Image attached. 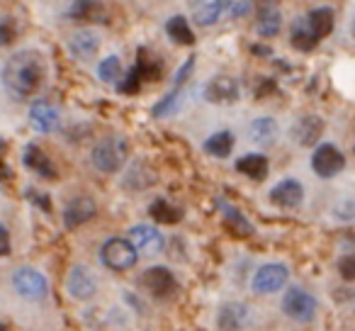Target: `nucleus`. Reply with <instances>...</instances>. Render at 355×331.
Returning <instances> with one entry per match:
<instances>
[{
  "mask_svg": "<svg viewBox=\"0 0 355 331\" xmlns=\"http://www.w3.org/2000/svg\"><path fill=\"white\" fill-rule=\"evenodd\" d=\"M46 76V66L40 51H17L3 66V88L12 100H30L42 88Z\"/></svg>",
  "mask_w": 355,
  "mask_h": 331,
  "instance_id": "f257e3e1",
  "label": "nucleus"
},
{
  "mask_svg": "<svg viewBox=\"0 0 355 331\" xmlns=\"http://www.w3.org/2000/svg\"><path fill=\"white\" fill-rule=\"evenodd\" d=\"M127 156H129V144L122 137L100 139L93 146V153H90L95 169L103 171V173H117L124 163H127Z\"/></svg>",
  "mask_w": 355,
  "mask_h": 331,
  "instance_id": "f03ea898",
  "label": "nucleus"
},
{
  "mask_svg": "<svg viewBox=\"0 0 355 331\" xmlns=\"http://www.w3.org/2000/svg\"><path fill=\"white\" fill-rule=\"evenodd\" d=\"M100 256H103V263L107 268H112V271H129V268H134V263H137V248L132 246V241L129 239H107V241L103 244V251H100Z\"/></svg>",
  "mask_w": 355,
  "mask_h": 331,
  "instance_id": "7ed1b4c3",
  "label": "nucleus"
},
{
  "mask_svg": "<svg viewBox=\"0 0 355 331\" xmlns=\"http://www.w3.org/2000/svg\"><path fill=\"white\" fill-rule=\"evenodd\" d=\"M282 312L295 321H311L316 314V300L302 287H290L282 297Z\"/></svg>",
  "mask_w": 355,
  "mask_h": 331,
  "instance_id": "20e7f679",
  "label": "nucleus"
},
{
  "mask_svg": "<svg viewBox=\"0 0 355 331\" xmlns=\"http://www.w3.org/2000/svg\"><path fill=\"white\" fill-rule=\"evenodd\" d=\"M12 287H15L25 300H42V297H46V292H49L46 278L42 275L40 271H35V268H20V271H15V275H12Z\"/></svg>",
  "mask_w": 355,
  "mask_h": 331,
  "instance_id": "39448f33",
  "label": "nucleus"
},
{
  "mask_svg": "<svg viewBox=\"0 0 355 331\" xmlns=\"http://www.w3.org/2000/svg\"><path fill=\"white\" fill-rule=\"evenodd\" d=\"M345 166V158L334 144H321L314 151V158H311V169H314L316 176L321 178H334L336 173H340Z\"/></svg>",
  "mask_w": 355,
  "mask_h": 331,
  "instance_id": "423d86ee",
  "label": "nucleus"
},
{
  "mask_svg": "<svg viewBox=\"0 0 355 331\" xmlns=\"http://www.w3.org/2000/svg\"><path fill=\"white\" fill-rule=\"evenodd\" d=\"M287 268L280 266V263H268V266L258 268V273L253 275V290L258 295H270V292H277L282 285L287 282Z\"/></svg>",
  "mask_w": 355,
  "mask_h": 331,
  "instance_id": "0eeeda50",
  "label": "nucleus"
},
{
  "mask_svg": "<svg viewBox=\"0 0 355 331\" xmlns=\"http://www.w3.org/2000/svg\"><path fill=\"white\" fill-rule=\"evenodd\" d=\"M205 98L212 105H232L239 100V83L232 76H214L205 85Z\"/></svg>",
  "mask_w": 355,
  "mask_h": 331,
  "instance_id": "6e6552de",
  "label": "nucleus"
},
{
  "mask_svg": "<svg viewBox=\"0 0 355 331\" xmlns=\"http://www.w3.org/2000/svg\"><path fill=\"white\" fill-rule=\"evenodd\" d=\"M129 241L137 251H141L144 256H153V253L163 251V237L158 229H153L151 224H137L129 232Z\"/></svg>",
  "mask_w": 355,
  "mask_h": 331,
  "instance_id": "1a4fd4ad",
  "label": "nucleus"
},
{
  "mask_svg": "<svg viewBox=\"0 0 355 331\" xmlns=\"http://www.w3.org/2000/svg\"><path fill=\"white\" fill-rule=\"evenodd\" d=\"M98 207H95V200L88 198V195H80V198H73L64 210V222L69 229H76L80 224L90 222L95 217Z\"/></svg>",
  "mask_w": 355,
  "mask_h": 331,
  "instance_id": "9d476101",
  "label": "nucleus"
},
{
  "mask_svg": "<svg viewBox=\"0 0 355 331\" xmlns=\"http://www.w3.org/2000/svg\"><path fill=\"white\" fill-rule=\"evenodd\" d=\"M30 122H32V127H35L37 132L51 134L56 127H59L61 114L51 103H46V100H37V103L30 108Z\"/></svg>",
  "mask_w": 355,
  "mask_h": 331,
  "instance_id": "9b49d317",
  "label": "nucleus"
},
{
  "mask_svg": "<svg viewBox=\"0 0 355 331\" xmlns=\"http://www.w3.org/2000/svg\"><path fill=\"white\" fill-rule=\"evenodd\" d=\"M324 134V119L316 114H306V117L297 119V124L292 127V139L300 146H314Z\"/></svg>",
  "mask_w": 355,
  "mask_h": 331,
  "instance_id": "f8f14e48",
  "label": "nucleus"
},
{
  "mask_svg": "<svg viewBox=\"0 0 355 331\" xmlns=\"http://www.w3.org/2000/svg\"><path fill=\"white\" fill-rule=\"evenodd\" d=\"M66 287H69L71 297H76V300H90L95 295L93 273L85 266H73L69 273V280H66Z\"/></svg>",
  "mask_w": 355,
  "mask_h": 331,
  "instance_id": "ddd939ff",
  "label": "nucleus"
},
{
  "mask_svg": "<svg viewBox=\"0 0 355 331\" xmlns=\"http://www.w3.org/2000/svg\"><path fill=\"white\" fill-rule=\"evenodd\" d=\"M144 285H146V290L151 292L153 297H168L175 290V278L163 266L148 268V271L144 273Z\"/></svg>",
  "mask_w": 355,
  "mask_h": 331,
  "instance_id": "4468645a",
  "label": "nucleus"
},
{
  "mask_svg": "<svg viewBox=\"0 0 355 331\" xmlns=\"http://www.w3.org/2000/svg\"><path fill=\"white\" fill-rule=\"evenodd\" d=\"M251 321V309L241 302H229L219 312V326L222 331H241Z\"/></svg>",
  "mask_w": 355,
  "mask_h": 331,
  "instance_id": "2eb2a0df",
  "label": "nucleus"
},
{
  "mask_svg": "<svg viewBox=\"0 0 355 331\" xmlns=\"http://www.w3.org/2000/svg\"><path fill=\"white\" fill-rule=\"evenodd\" d=\"M190 8L200 27H212L224 17V0H190Z\"/></svg>",
  "mask_w": 355,
  "mask_h": 331,
  "instance_id": "dca6fc26",
  "label": "nucleus"
},
{
  "mask_svg": "<svg viewBox=\"0 0 355 331\" xmlns=\"http://www.w3.org/2000/svg\"><path fill=\"white\" fill-rule=\"evenodd\" d=\"M270 200L277 205V207H287V210L297 207V205L304 200V188H302L295 178H287L270 190Z\"/></svg>",
  "mask_w": 355,
  "mask_h": 331,
  "instance_id": "f3484780",
  "label": "nucleus"
},
{
  "mask_svg": "<svg viewBox=\"0 0 355 331\" xmlns=\"http://www.w3.org/2000/svg\"><path fill=\"white\" fill-rule=\"evenodd\" d=\"M69 17L78 22H100L105 20V8L100 0H73L69 8Z\"/></svg>",
  "mask_w": 355,
  "mask_h": 331,
  "instance_id": "a211bd4d",
  "label": "nucleus"
},
{
  "mask_svg": "<svg viewBox=\"0 0 355 331\" xmlns=\"http://www.w3.org/2000/svg\"><path fill=\"white\" fill-rule=\"evenodd\" d=\"M153 183H156V171H153L146 161H134L129 173L124 176V185L134 190H146V188H151Z\"/></svg>",
  "mask_w": 355,
  "mask_h": 331,
  "instance_id": "6ab92c4d",
  "label": "nucleus"
},
{
  "mask_svg": "<svg viewBox=\"0 0 355 331\" xmlns=\"http://www.w3.org/2000/svg\"><path fill=\"white\" fill-rule=\"evenodd\" d=\"M98 46H100V40L93 35V32H76V35L71 37V42H69L71 54H73L76 59H80V61L93 59L95 51H98Z\"/></svg>",
  "mask_w": 355,
  "mask_h": 331,
  "instance_id": "aec40b11",
  "label": "nucleus"
},
{
  "mask_svg": "<svg viewBox=\"0 0 355 331\" xmlns=\"http://www.w3.org/2000/svg\"><path fill=\"white\" fill-rule=\"evenodd\" d=\"M25 163H27V169L37 171V176H44V178H54L56 176V169L51 166L49 156H46L40 146H27Z\"/></svg>",
  "mask_w": 355,
  "mask_h": 331,
  "instance_id": "412c9836",
  "label": "nucleus"
},
{
  "mask_svg": "<svg viewBox=\"0 0 355 331\" xmlns=\"http://www.w3.org/2000/svg\"><path fill=\"white\" fill-rule=\"evenodd\" d=\"M236 169L251 180H263L268 176V158L261 156V153H248L236 163Z\"/></svg>",
  "mask_w": 355,
  "mask_h": 331,
  "instance_id": "4be33fe9",
  "label": "nucleus"
},
{
  "mask_svg": "<svg viewBox=\"0 0 355 331\" xmlns=\"http://www.w3.org/2000/svg\"><path fill=\"white\" fill-rule=\"evenodd\" d=\"M280 27H282L280 10H277V8H261V12H258V25H256L258 35L270 40V37H275L277 32H280Z\"/></svg>",
  "mask_w": 355,
  "mask_h": 331,
  "instance_id": "5701e85b",
  "label": "nucleus"
},
{
  "mask_svg": "<svg viewBox=\"0 0 355 331\" xmlns=\"http://www.w3.org/2000/svg\"><path fill=\"white\" fill-rule=\"evenodd\" d=\"M306 22H309L316 40H324V37H329L331 30H334V12H331L329 8H316V10L309 12Z\"/></svg>",
  "mask_w": 355,
  "mask_h": 331,
  "instance_id": "b1692460",
  "label": "nucleus"
},
{
  "mask_svg": "<svg viewBox=\"0 0 355 331\" xmlns=\"http://www.w3.org/2000/svg\"><path fill=\"white\" fill-rule=\"evenodd\" d=\"M248 134H251V139L256 144L268 146V144H272L277 139V122L272 117H258L256 122L251 124Z\"/></svg>",
  "mask_w": 355,
  "mask_h": 331,
  "instance_id": "393cba45",
  "label": "nucleus"
},
{
  "mask_svg": "<svg viewBox=\"0 0 355 331\" xmlns=\"http://www.w3.org/2000/svg\"><path fill=\"white\" fill-rule=\"evenodd\" d=\"M166 32L175 44H180V46H193L195 44V35H193V30H190V25H188L185 17H180V15L171 17L168 25H166Z\"/></svg>",
  "mask_w": 355,
  "mask_h": 331,
  "instance_id": "a878e982",
  "label": "nucleus"
},
{
  "mask_svg": "<svg viewBox=\"0 0 355 331\" xmlns=\"http://www.w3.org/2000/svg\"><path fill=\"white\" fill-rule=\"evenodd\" d=\"M316 42L319 40H316L314 32H311L309 22L297 20L295 27H292V44H295L300 51H311L316 46Z\"/></svg>",
  "mask_w": 355,
  "mask_h": 331,
  "instance_id": "bb28decb",
  "label": "nucleus"
},
{
  "mask_svg": "<svg viewBox=\"0 0 355 331\" xmlns=\"http://www.w3.org/2000/svg\"><path fill=\"white\" fill-rule=\"evenodd\" d=\"M148 214H151V219L163 222V224H175L178 219H180V210H175L173 205H168V200H163V198L153 200V205L148 207Z\"/></svg>",
  "mask_w": 355,
  "mask_h": 331,
  "instance_id": "cd10ccee",
  "label": "nucleus"
},
{
  "mask_svg": "<svg viewBox=\"0 0 355 331\" xmlns=\"http://www.w3.org/2000/svg\"><path fill=\"white\" fill-rule=\"evenodd\" d=\"M205 148H207L212 156H229L234 148V134L232 132H219V134H212V137L207 139V144H205Z\"/></svg>",
  "mask_w": 355,
  "mask_h": 331,
  "instance_id": "c85d7f7f",
  "label": "nucleus"
},
{
  "mask_svg": "<svg viewBox=\"0 0 355 331\" xmlns=\"http://www.w3.org/2000/svg\"><path fill=\"white\" fill-rule=\"evenodd\" d=\"M134 71H137V74L141 76L144 83H146V80L158 78V76H161V66H158L153 59H148V54H146L144 49L139 51V59H137V64H134Z\"/></svg>",
  "mask_w": 355,
  "mask_h": 331,
  "instance_id": "c756f323",
  "label": "nucleus"
},
{
  "mask_svg": "<svg viewBox=\"0 0 355 331\" xmlns=\"http://www.w3.org/2000/svg\"><path fill=\"white\" fill-rule=\"evenodd\" d=\"M98 76L107 83H117L119 76H122V61L117 56H107L103 64L98 66Z\"/></svg>",
  "mask_w": 355,
  "mask_h": 331,
  "instance_id": "7c9ffc66",
  "label": "nucleus"
},
{
  "mask_svg": "<svg viewBox=\"0 0 355 331\" xmlns=\"http://www.w3.org/2000/svg\"><path fill=\"white\" fill-rule=\"evenodd\" d=\"M253 0H224V17H232V20H241L251 12Z\"/></svg>",
  "mask_w": 355,
  "mask_h": 331,
  "instance_id": "2f4dec72",
  "label": "nucleus"
},
{
  "mask_svg": "<svg viewBox=\"0 0 355 331\" xmlns=\"http://www.w3.org/2000/svg\"><path fill=\"white\" fill-rule=\"evenodd\" d=\"M178 103H180V90L175 88L173 93H168L166 98L153 108V114H156V117H166V114H171L173 110L178 108Z\"/></svg>",
  "mask_w": 355,
  "mask_h": 331,
  "instance_id": "473e14b6",
  "label": "nucleus"
},
{
  "mask_svg": "<svg viewBox=\"0 0 355 331\" xmlns=\"http://www.w3.org/2000/svg\"><path fill=\"white\" fill-rule=\"evenodd\" d=\"M17 37V27L12 17H0V46L12 44Z\"/></svg>",
  "mask_w": 355,
  "mask_h": 331,
  "instance_id": "72a5a7b5",
  "label": "nucleus"
},
{
  "mask_svg": "<svg viewBox=\"0 0 355 331\" xmlns=\"http://www.w3.org/2000/svg\"><path fill=\"white\" fill-rule=\"evenodd\" d=\"M227 217H229V227L236 234H251V224H248L236 210H227Z\"/></svg>",
  "mask_w": 355,
  "mask_h": 331,
  "instance_id": "f704fd0d",
  "label": "nucleus"
},
{
  "mask_svg": "<svg viewBox=\"0 0 355 331\" xmlns=\"http://www.w3.org/2000/svg\"><path fill=\"white\" fill-rule=\"evenodd\" d=\"M334 214L338 219H343V222H350V219H355V200H343V203H340L338 207L334 210Z\"/></svg>",
  "mask_w": 355,
  "mask_h": 331,
  "instance_id": "c9c22d12",
  "label": "nucleus"
},
{
  "mask_svg": "<svg viewBox=\"0 0 355 331\" xmlns=\"http://www.w3.org/2000/svg\"><path fill=\"white\" fill-rule=\"evenodd\" d=\"M141 76L137 74V71L132 69V74L127 76V78H124V83H122V93H127V95H132V93H137L139 88H141Z\"/></svg>",
  "mask_w": 355,
  "mask_h": 331,
  "instance_id": "e433bc0d",
  "label": "nucleus"
},
{
  "mask_svg": "<svg viewBox=\"0 0 355 331\" xmlns=\"http://www.w3.org/2000/svg\"><path fill=\"white\" fill-rule=\"evenodd\" d=\"M338 268H340V275H343L345 280H355V253L353 256H345Z\"/></svg>",
  "mask_w": 355,
  "mask_h": 331,
  "instance_id": "4c0bfd02",
  "label": "nucleus"
},
{
  "mask_svg": "<svg viewBox=\"0 0 355 331\" xmlns=\"http://www.w3.org/2000/svg\"><path fill=\"white\" fill-rule=\"evenodd\" d=\"M8 251H10V234H8V229L0 224V256H6Z\"/></svg>",
  "mask_w": 355,
  "mask_h": 331,
  "instance_id": "58836bf2",
  "label": "nucleus"
},
{
  "mask_svg": "<svg viewBox=\"0 0 355 331\" xmlns=\"http://www.w3.org/2000/svg\"><path fill=\"white\" fill-rule=\"evenodd\" d=\"M193 64H195V59H188V61H185L183 69L178 71V76H175V85H178V88L183 85V80L188 78V74H190V71H193Z\"/></svg>",
  "mask_w": 355,
  "mask_h": 331,
  "instance_id": "ea45409f",
  "label": "nucleus"
},
{
  "mask_svg": "<svg viewBox=\"0 0 355 331\" xmlns=\"http://www.w3.org/2000/svg\"><path fill=\"white\" fill-rule=\"evenodd\" d=\"M261 3V8H275L277 6V0H258Z\"/></svg>",
  "mask_w": 355,
  "mask_h": 331,
  "instance_id": "a19ab883",
  "label": "nucleus"
},
{
  "mask_svg": "<svg viewBox=\"0 0 355 331\" xmlns=\"http://www.w3.org/2000/svg\"><path fill=\"white\" fill-rule=\"evenodd\" d=\"M0 178H8V171H6V166H3V158H0Z\"/></svg>",
  "mask_w": 355,
  "mask_h": 331,
  "instance_id": "79ce46f5",
  "label": "nucleus"
},
{
  "mask_svg": "<svg viewBox=\"0 0 355 331\" xmlns=\"http://www.w3.org/2000/svg\"><path fill=\"white\" fill-rule=\"evenodd\" d=\"M0 331H6V324H0Z\"/></svg>",
  "mask_w": 355,
  "mask_h": 331,
  "instance_id": "37998d69",
  "label": "nucleus"
},
{
  "mask_svg": "<svg viewBox=\"0 0 355 331\" xmlns=\"http://www.w3.org/2000/svg\"><path fill=\"white\" fill-rule=\"evenodd\" d=\"M353 35H355V27H353Z\"/></svg>",
  "mask_w": 355,
  "mask_h": 331,
  "instance_id": "c03bdc74",
  "label": "nucleus"
}]
</instances>
